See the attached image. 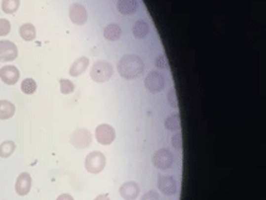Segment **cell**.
Listing matches in <instances>:
<instances>
[{
	"label": "cell",
	"instance_id": "ffe728a7",
	"mask_svg": "<svg viewBox=\"0 0 266 200\" xmlns=\"http://www.w3.org/2000/svg\"><path fill=\"white\" fill-rule=\"evenodd\" d=\"M16 145L13 140H5L0 144V157L1 158H9L15 150Z\"/></svg>",
	"mask_w": 266,
	"mask_h": 200
},
{
	"label": "cell",
	"instance_id": "9c48e42d",
	"mask_svg": "<svg viewBox=\"0 0 266 200\" xmlns=\"http://www.w3.org/2000/svg\"><path fill=\"white\" fill-rule=\"evenodd\" d=\"M18 56V48L9 40H0V62H11Z\"/></svg>",
	"mask_w": 266,
	"mask_h": 200
},
{
	"label": "cell",
	"instance_id": "7c38bea8",
	"mask_svg": "<svg viewBox=\"0 0 266 200\" xmlns=\"http://www.w3.org/2000/svg\"><path fill=\"white\" fill-rule=\"evenodd\" d=\"M32 189V176L29 173H22L18 176L15 183V192L20 197L29 194Z\"/></svg>",
	"mask_w": 266,
	"mask_h": 200
},
{
	"label": "cell",
	"instance_id": "6da1fadb",
	"mask_svg": "<svg viewBox=\"0 0 266 200\" xmlns=\"http://www.w3.org/2000/svg\"><path fill=\"white\" fill-rule=\"evenodd\" d=\"M144 70V62L135 54H126L120 59L117 72L124 79H134Z\"/></svg>",
	"mask_w": 266,
	"mask_h": 200
},
{
	"label": "cell",
	"instance_id": "7a4b0ae2",
	"mask_svg": "<svg viewBox=\"0 0 266 200\" xmlns=\"http://www.w3.org/2000/svg\"><path fill=\"white\" fill-rule=\"evenodd\" d=\"M114 69L109 62L99 60L93 65L90 70V77L95 83H105L112 78Z\"/></svg>",
	"mask_w": 266,
	"mask_h": 200
},
{
	"label": "cell",
	"instance_id": "277c9868",
	"mask_svg": "<svg viewBox=\"0 0 266 200\" xmlns=\"http://www.w3.org/2000/svg\"><path fill=\"white\" fill-rule=\"evenodd\" d=\"M95 138L99 144L110 145L115 140V130L109 124H100L95 129Z\"/></svg>",
	"mask_w": 266,
	"mask_h": 200
},
{
	"label": "cell",
	"instance_id": "4316f807",
	"mask_svg": "<svg viewBox=\"0 0 266 200\" xmlns=\"http://www.w3.org/2000/svg\"><path fill=\"white\" fill-rule=\"evenodd\" d=\"M168 100L173 108H178V98H176V93L174 89H171L168 94Z\"/></svg>",
	"mask_w": 266,
	"mask_h": 200
},
{
	"label": "cell",
	"instance_id": "ac0fdd59",
	"mask_svg": "<svg viewBox=\"0 0 266 200\" xmlns=\"http://www.w3.org/2000/svg\"><path fill=\"white\" fill-rule=\"evenodd\" d=\"M133 34L136 39H144L149 34V25L144 20H138L133 25Z\"/></svg>",
	"mask_w": 266,
	"mask_h": 200
},
{
	"label": "cell",
	"instance_id": "52a82bcc",
	"mask_svg": "<svg viewBox=\"0 0 266 200\" xmlns=\"http://www.w3.org/2000/svg\"><path fill=\"white\" fill-rule=\"evenodd\" d=\"M70 143L76 149H85L91 144V134L86 129H76L70 136Z\"/></svg>",
	"mask_w": 266,
	"mask_h": 200
},
{
	"label": "cell",
	"instance_id": "8fae6325",
	"mask_svg": "<svg viewBox=\"0 0 266 200\" xmlns=\"http://www.w3.org/2000/svg\"><path fill=\"white\" fill-rule=\"evenodd\" d=\"M19 78H20V72L14 65H5L0 69V79L8 85H14L18 83Z\"/></svg>",
	"mask_w": 266,
	"mask_h": 200
},
{
	"label": "cell",
	"instance_id": "d4e9b609",
	"mask_svg": "<svg viewBox=\"0 0 266 200\" xmlns=\"http://www.w3.org/2000/svg\"><path fill=\"white\" fill-rule=\"evenodd\" d=\"M11 25L9 20L6 19H0V37H5L10 33Z\"/></svg>",
	"mask_w": 266,
	"mask_h": 200
},
{
	"label": "cell",
	"instance_id": "603a6c76",
	"mask_svg": "<svg viewBox=\"0 0 266 200\" xmlns=\"http://www.w3.org/2000/svg\"><path fill=\"white\" fill-rule=\"evenodd\" d=\"M165 126L169 130H180V117L178 114H173L166 118Z\"/></svg>",
	"mask_w": 266,
	"mask_h": 200
},
{
	"label": "cell",
	"instance_id": "e0dca14e",
	"mask_svg": "<svg viewBox=\"0 0 266 200\" xmlns=\"http://www.w3.org/2000/svg\"><path fill=\"white\" fill-rule=\"evenodd\" d=\"M15 114V105L9 100H0V120L10 119Z\"/></svg>",
	"mask_w": 266,
	"mask_h": 200
},
{
	"label": "cell",
	"instance_id": "ba28073f",
	"mask_svg": "<svg viewBox=\"0 0 266 200\" xmlns=\"http://www.w3.org/2000/svg\"><path fill=\"white\" fill-rule=\"evenodd\" d=\"M157 188L162 194L168 195V197H171L178 192V184H176L175 178L170 175H160L159 180H157Z\"/></svg>",
	"mask_w": 266,
	"mask_h": 200
},
{
	"label": "cell",
	"instance_id": "7402d4cb",
	"mask_svg": "<svg viewBox=\"0 0 266 200\" xmlns=\"http://www.w3.org/2000/svg\"><path fill=\"white\" fill-rule=\"evenodd\" d=\"M22 90L23 93L27 94V95L34 94L35 91H37V83H35V80L32 79V78H27L25 80H23Z\"/></svg>",
	"mask_w": 266,
	"mask_h": 200
},
{
	"label": "cell",
	"instance_id": "9a60e30c",
	"mask_svg": "<svg viewBox=\"0 0 266 200\" xmlns=\"http://www.w3.org/2000/svg\"><path fill=\"white\" fill-rule=\"evenodd\" d=\"M89 67V59L86 56H80L73 63V65L70 67L69 74L72 77H79V75L83 74L86 70V68Z\"/></svg>",
	"mask_w": 266,
	"mask_h": 200
},
{
	"label": "cell",
	"instance_id": "f1b7e54d",
	"mask_svg": "<svg viewBox=\"0 0 266 200\" xmlns=\"http://www.w3.org/2000/svg\"><path fill=\"white\" fill-rule=\"evenodd\" d=\"M155 64H156V67L160 68V69H164V68H168V63H166V58L164 55H160L159 58H156V60H155Z\"/></svg>",
	"mask_w": 266,
	"mask_h": 200
},
{
	"label": "cell",
	"instance_id": "cb8c5ba5",
	"mask_svg": "<svg viewBox=\"0 0 266 200\" xmlns=\"http://www.w3.org/2000/svg\"><path fill=\"white\" fill-rule=\"evenodd\" d=\"M75 85L68 79H60V91L63 94H72L74 91Z\"/></svg>",
	"mask_w": 266,
	"mask_h": 200
},
{
	"label": "cell",
	"instance_id": "484cf974",
	"mask_svg": "<svg viewBox=\"0 0 266 200\" xmlns=\"http://www.w3.org/2000/svg\"><path fill=\"white\" fill-rule=\"evenodd\" d=\"M171 143H173V147L175 148L176 150L181 152V149H183V136H181L180 131L174 134L173 138H171Z\"/></svg>",
	"mask_w": 266,
	"mask_h": 200
},
{
	"label": "cell",
	"instance_id": "f546056e",
	"mask_svg": "<svg viewBox=\"0 0 266 200\" xmlns=\"http://www.w3.org/2000/svg\"><path fill=\"white\" fill-rule=\"evenodd\" d=\"M56 200H74V198L70 194H61L56 198Z\"/></svg>",
	"mask_w": 266,
	"mask_h": 200
},
{
	"label": "cell",
	"instance_id": "5bb4252c",
	"mask_svg": "<svg viewBox=\"0 0 266 200\" xmlns=\"http://www.w3.org/2000/svg\"><path fill=\"white\" fill-rule=\"evenodd\" d=\"M139 8L138 0H117V10L122 15H131Z\"/></svg>",
	"mask_w": 266,
	"mask_h": 200
},
{
	"label": "cell",
	"instance_id": "8992f818",
	"mask_svg": "<svg viewBox=\"0 0 266 200\" xmlns=\"http://www.w3.org/2000/svg\"><path fill=\"white\" fill-rule=\"evenodd\" d=\"M174 163V155L170 150L160 149L152 155V164L157 169H169Z\"/></svg>",
	"mask_w": 266,
	"mask_h": 200
},
{
	"label": "cell",
	"instance_id": "4fadbf2b",
	"mask_svg": "<svg viewBox=\"0 0 266 200\" xmlns=\"http://www.w3.org/2000/svg\"><path fill=\"white\" fill-rule=\"evenodd\" d=\"M120 195L125 200H135L140 194V188L135 182H126L120 187Z\"/></svg>",
	"mask_w": 266,
	"mask_h": 200
},
{
	"label": "cell",
	"instance_id": "4dcf8cb0",
	"mask_svg": "<svg viewBox=\"0 0 266 200\" xmlns=\"http://www.w3.org/2000/svg\"><path fill=\"white\" fill-rule=\"evenodd\" d=\"M94 200H110V198L108 194H101V195H98V197H96Z\"/></svg>",
	"mask_w": 266,
	"mask_h": 200
},
{
	"label": "cell",
	"instance_id": "3957f363",
	"mask_svg": "<svg viewBox=\"0 0 266 200\" xmlns=\"http://www.w3.org/2000/svg\"><path fill=\"white\" fill-rule=\"evenodd\" d=\"M107 165L105 155L101 152H91L85 158V169L90 174H99Z\"/></svg>",
	"mask_w": 266,
	"mask_h": 200
},
{
	"label": "cell",
	"instance_id": "30bf717a",
	"mask_svg": "<svg viewBox=\"0 0 266 200\" xmlns=\"http://www.w3.org/2000/svg\"><path fill=\"white\" fill-rule=\"evenodd\" d=\"M69 16L70 20H72L74 24L83 25L85 24L86 20H88V11H86V9L84 8L81 4L74 3L70 5Z\"/></svg>",
	"mask_w": 266,
	"mask_h": 200
},
{
	"label": "cell",
	"instance_id": "2e32d148",
	"mask_svg": "<svg viewBox=\"0 0 266 200\" xmlns=\"http://www.w3.org/2000/svg\"><path fill=\"white\" fill-rule=\"evenodd\" d=\"M121 28L117 24H109L104 29V38L110 41H117L121 38Z\"/></svg>",
	"mask_w": 266,
	"mask_h": 200
},
{
	"label": "cell",
	"instance_id": "5b68a950",
	"mask_svg": "<svg viewBox=\"0 0 266 200\" xmlns=\"http://www.w3.org/2000/svg\"><path fill=\"white\" fill-rule=\"evenodd\" d=\"M144 83L150 93H157V91L162 90L164 86H165V78H164V75H162L161 73L154 70V72H150L149 74H148V77L145 78Z\"/></svg>",
	"mask_w": 266,
	"mask_h": 200
},
{
	"label": "cell",
	"instance_id": "83f0119b",
	"mask_svg": "<svg viewBox=\"0 0 266 200\" xmlns=\"http://www.w3.org/2000/svg\"><path fill=\"white\" fill-rule=\"evenodd\" d=\"M141 200H160V198H159V194H157L156 192H154V190H150V192L145 193V194L143 195Z\"/></svg>",
	"mask_w": 266,
	"mask_h": 200
},
{
	"label": "cell",
	"instance_id": "44dd1931",
	"mask_svg": "<svg viewBox=\"0 0 266 200\" xmlns=\"http://www.w3.org/2000/svg\"><path fill=\"white\" fill-rule=\"evenodd\" d=\"M20 0H3L1 3V9L6 14H14L19 9Z\"/></svg>",
	"mask_w": 266,
	"mask_h": 200
},
{
	"label": "cell",
	"instance_id": "d6986e66",
	"mask_svg": "<svg viewBox=\"0 0 266 200\" xmlns=\"http://www.w3.org/2000/svg\"><path fill=\"white\" fill-rule=\"evenodd\" d=\"M19 33H20V37L25 40V41H32V40L35 39L37 37V30H35V27L30 23H27V24H23L19 29Z\"/></svg>",
	"mask_w": 266,
	"mask_h": 200
}]
</instances>
